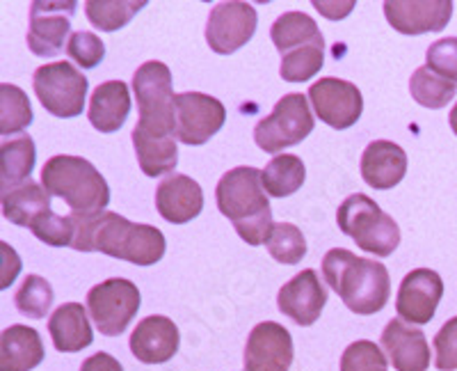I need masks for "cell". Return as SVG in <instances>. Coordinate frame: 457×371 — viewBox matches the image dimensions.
Here are the masks:
<instances>
[{
    "mask_svg": "<svg viewBox=\"0 0 457 371\" xmlns=\"http://www.w3.org/2000/svg\"><path fill=\"white\" fill-rule=\"evenodd\" d=\"M140 120L133 129V147L146 177H170L177 170V95L171 89V72L161 60H149L133 73Z\"/></svg>",
    "mask_w": 457,
    "mask_h": 371,
    "instance_id": "6da1fadb",
    "label": "cell"
},
{
    "mask_svg": "<svg viewBox=\"0 0 457 371\" xmlns=\"http://www.w3.org/2000/svg\"><path fill=\"white\" fill-rule=\"evenodd\" d=\"M73 223H76L73 250L104 252L136 266H154L165 257V234L154 225L130 223L129 218L112 211H105L96 218L73 215Z\"/></svg>",
    "mask_w": 457,
    "mask_h": 371,
    "instance_id": "7a4b0ae2",
    "label": "cell"
},
{
    "mask_svg": "<svg viewBox=\"0 0 457 371\" xmlns=\"http://www.w3.org/2000/svg\"><path fill=\"white\" fill-rule=\"evenodd\" d=\"M325 282L354 314L370 316L385 309L391 296V277L385 264L334 248L322 259Z\"/></svg>",
    "mask_w": 457,
    "mask_h": 371,
    "instance_id": "3957f363",
    "label": "cell"
},
{
    "mask_svg": "<svg viewBox=\"0 0 457 371\" xmlns=\"http://www.w3.org/2000/svg\"><path fill=\"white\" fill-rule=\"evenodd\" d=\"M215 202L224 218L231 220L240 239L250 246H263L272 227V209L263 189L261 170L238 165L222 174L215 189Z\"/></svg>",
    "mask_w": 457,
    "mask_h": 371,
    "instance_id": "277c9868",
    "label": "cell"
},
{
    "mask_svg": "<svg viewBox=\"0 0 457 371\" xmlns=\"http://www.w3.org/2000/svg\"><path fill=\"white\" fill-rule=\"evenodd\" d=\"M42 186L55 198H62L71 215L96 218L110 204V186L92 163L80 156L57 154L42 168Z\"/></svg>",
    "mask_w": 457,
    "mask_h": 371,
    "instance_id": "5b68a950",
    "label": "cell"
},
{
    "mask_svg": "<svg viewBox=\"0 0 457 371\" xmlns=\"http://www.w3.org/2000/svg\"><path fill=\"white\" fill-rule=\"evenodd\" d=\"M270 39L281 55L279 76L286 83H307L325 64V37L304 12H284L272 23Z\"/></svg>",
    "mask_w": 457,
    "mask_h": 371,
    "instance_id": "8992f818",
    "label": "cell"
},
{
    "mask_svg": "<svg viewBox=\"0 0 457 371\" xmlns=\"http://www.w3.org/2000/svg\"><path fill=\"white\" fill-rule=\"evenodd\" d=\"M338 230L375 257L394 255L400 246V227L389 214L379 209L369 195H350L337 211Z\"/></svg>",
    "mask_w": 457,
    "mask_h": 371,
    "instance_id": "52a82bcc",
    "label": "cell"
},
{
    "mask_svg": "<svg viewBox=\"0 0 457 371\" xmlns=\"http://www.w3.org/2000/svg\"><path fill=\"white\" fill-rule=\"evenodd\" d=\"M316 120L309 108V99L300 92L284 95L272 113L254 126V142L265 154H279L286 147L300 145L312 136Z\"/></svg>",
    "mask_w": 457,
    "mask_h": 371,
    "instance_id": "ba28073f",
    "label": "cell"
},
{
    "mask_svg": "<svg viewBox=\"0 0 457 371\" xmlns=\"http://www.w3.org/2000/svg\"><path fill=\"white\" fill-rule=\"evenodd\" d=\"M37 99L42 101L46 113L60 120L83 115L87 99V79L69 63L42 64L32 76Z\"/></svg>",
    "mask_w": 457,
    "mask_h": 371,
    "instance_id": "9c48e42d",
    "label": "cell"
},
{
    "mask_svg": "<svg viewBox=\"0 0 457 371\" xmlns=\"http://www.w3.org/2000/svg\"><path fill=\"white\" fill-rule=\"evenodd\" d=\"M142 296L137 284L126 277H110L87 293V312L101 335H124L130 321L136 319Z\"/></svg>",
    "mask_w": 457,
    "mask_h": 371,
    "instance_id": "30bf717a",
    "label": "cell"
},
{
    "mask_svg": "<svg viewBox=\"0 0 457 371\" xmlns=\"http://www.w3.org/2000/svg\"><path fill=\"white\" fill-rule=\"evenodd\" d=\"M76 3L71 0H35L30 5L28 48L37 58H55L64 48L71 30Z\"/></svg>",
    "mask_w": 457,
    "mask_h": 371,
    "instance_id": "8fae6325",
    "label": "cell"
},
{
    "mask_svg": "<svg viewBox=\"0 0 457 371\" xmlns=\"http://www.w3.org/2000/svg\"><path fill=\"white\" fill-rule=\"evenodd\" d=\"M259 14L250 3H218L206 21V42L218 55H231L254 37Z\"/></svg>",
    "mask_w": 457,
    "mask_h": 371,
    "instance_id": "7c38bea8",
    "label": "cell"
},
{
    "mask_svg": "<svg viewBox=\"0 0 457 371\" xmlns=\"http://www.w3.org/2000/svg\"><path fill=\"white\" fill-rule=\"evenodd\" d=\"M177 138L190 147L206 145L227 122V108L222 101L204 92H181L177 95Z\"/></svg>",
    "mask_w": 457,
    "mask_h": 371,
    "instance_id": "4fadbf2b",
    "label": "cell"
},
{
    "mask_svg": "<svg viewBox=\"0 0 457 371\" xmlns=\"http://www.w3.org/2000/svg\"><path fill=\"white\" fill-rule=\"evenodd\" d=\"M309 101H312L316 115L320 122L337 129V131H345L350 126H354L364 113V97L359 92V88L350 80L334 79H320L309 88Z\"/></svg>",
    "mask_w": 457,
    "mask_h": 371,
    "instance_id": "5bb4252c",
    "label": "cell"
},
{
    "mask_svg": "<svg viewBox=\"0 0 457 371\" xmlns=\"http://www.w3.org/2000/svg\"><path fill=\"white\" fill-rule=\"evenodd\" d=\"M442 296V275L430 268H414L400 282L398 296H395V312H398L400 321H407L410 325H426L435 319Z\"/></svg>",
    "mask_w": 457,
    "mask_h": 371,
    "instance_id": "9a60e30c",
    "label": "cell"
},
{
    "mask_svg": "<svg viewBox=\"0 0 457 371\" xmlns=\"http://www.w3.org/2000/svg\"><path fill=\"white\" fill-rule=\"evenodd\" d=\"M293 337L284 325L263 321L254 325L245 344V371H291Z\"/></svg>",
    "mask_w": 457,
    "mask_h": 371,
    "instance_id": "2e32d148",
    "label": "cell"
},
{
    "mask_svg": "<svg viewBox=\"0 0 457 371\" xmlns=\"http://www.w3.org/2000/svg\"><path fill=\"white\" fill-rule=\"evenodd\" d=\"M325 305H328V289L320 282V277L313 268L297 273L277 293L279 312L302 328L316 324Z\"/></svg>",
    "mask_w": 457,
    "mask_h": 371,
    "instance_id": "e0dca14e",
    "label": "cell"
},
{
    "mask_svg": "<svg viewBox=\"0 0 457 371\" xmlns=\"http://www.w3.org/2000/svg\"><path fill=\"white\" fill-rule=\"evenodd\" d=\"M385 16L400 35L442 32L453 16L451 0H386Z\"/></svg>",
    "mask_w": 457,
    "mask_h": 371,
    "instance_id": "ac0fdd59",
    "label": "cell"
},
{
    "mask_svg": "<svg viewBox=\"0 0 457 371\" xmlns=\"http://www.w3.org/2000/svg\"><path fill=\"white\" fill-rule=\"evenodd\" d=\"M129 344L130 353L142 365H162L179 353L181 335H179L174 321L162 316V314H154V316H146L136 325Z\"/></svg>",
    "mask_w": 457,
    "mask_h": 371,
    "instance_id": "d6986e66",
    "label": "cell"
},
{
    "mask_svg": "<svg viewBox=\"0 0 457 371\" xmlns=\"http://www.w3.org/2000/svg\"><path fill=\"white\" fill-rule=\"evenodd\" d=\"M379 344L395 371H428L430 367V344L423 330L411 328L405 321H389L382 330Z\"/></svg>",
    "mask_w": 457,
    "mask_h": 371,
    "instance_id": "ffe728a7",
    "label": "cell"
},
{
    "mask_svg": "<svg viewBox=\"0 0 457 371\" xmlns=\"http://www.w3.org/2000/svg\"><path fill=\"white\" fill-rule=\"evenodd\" d=\"M204 209V190L186 174H170L156 189V211L171 225H186Z\"/></svg>",
    "mask_w": 457,
    "mask_h": 371,
    "instance_id": "44dd1931",
    "label": "cell"
},
{
    "mask_svg": "<svg viewBox=\"0 0 457 371\" xmlns=\"http://www.w3.org/2000/svg\"><path fill=\"white\" fill-rule=\"evenodd\" d=\"M407 174L405 149L389 140H373L361 154V177L375 190L398 186Z\"/></svg>",
    "mask_w": 457,
    "mask_h": 371,
    "instance_id": "7402d4cb",
    "label": "cell"
},
{
    "mask_svg": "<svg viewBox=\"0 0 457 371\" xmlns=\"http://www.w3.org/2000/svg\"><path fill=\"white\" fill-rule=\"evenodd\" d=\"M130 113V92L124 80H108L92 92L87 117L101 133H114L124 126Z\"/></svg>",
    "mask_w": 457,
    "mask_h": 371,
    "instance_id": "603a6c76",
    "label": "cell"
},
{
    "mask_svg": "<svg viewBox=\"0 0 457 371\" xmlns=\"http://www.w3.org/2000/svg\"><path fill=\"white\" fill-rule=\"evenodd\" d=\"M46 358L42 337L28 325H10L0 335V371H32Z\"/></svg>",
    "mask_w": 457,
    "mask_h": 371,
    "instance_id": "cb8c5ba5",
    "label": "cell"
},
{
    "mask_svg": "<svg viewBox=\"0 0 457 371\" xmlns=\"http://www.w3.org/2000/svg\"><path fill=\"white\" fill-rule=\"evenodd\" d=\"M48 333L60 353H79L94 341L87 309L80 303L60 305L48 319Z\"/></svg>",
    "mask_w": 457,
    "mask_h": 371,
    "instance_id": "d4e9b609",
    "label": "cell"
},
{
    "mask_svg": "<svg viewBox=\"0 0 457 371\" xmlns=\"http://www.w3.org/2000/svg\"><path fill=\"white\" fill-rule=\"evenodd\" d=\"M48 211H51V193L42 183L26 181L3 195V215L16 227L30 230L32 223Z\"/></svg>",
    "mask_w": 457,
    "mask_h": 371,
    "instance_id": "484cf974",
    "label": "cell"
},
{
    "mask_svg": "<svg viewBox=\"0 0 457 371\" xmlns=\"http://www.w3.org/2000/svg\"><path fill=\"white\" fill-rule=\"evenodd\" d=\"M37 149L30 136L14 138V140H5L0 147V186H3V195L16 189V183L30 181V174L35 170Z\"/></svg>",
    "mask_w": 457,
    "mask_h": 371,
    "instance_id": "4316f807",
    "label": "cell"
},
{
    "mask_svg": "<svg viewBox=\"0 0 457 371\" xmlns=\"http://www.w3.org/2000/svg\"><path fill=\"white\" fill-rule=\"evenodd\" d=\"M265 193L272 198H288L302 189V183L307 179V168L300 156L293 154H281L272 158L265 170H261Z\"/></svg>",
    "mask_w": 457,
    "mask_h": 371,
    "instance_id": "83f0119b",
    "label": "cell"
},
{
    "mask_svg": "<svg viewBox=\"0 0 457 371\" xmlns=\"http://www.w3.org/2000/svg\"><path fill=\"white\" fill-rule=\"evenodd\" d=\"M146 7V0H89L85 16L96 30L114 32L130 23V19Z\"/></svg>",
    "mask_w": 457,
    "mask_h": 371,
    "instance_id": "f1b7e54d",
    "label": "cell"
},
{
    "mask_svg": "<svg viewBox=\"0 0 457 371\" xmlns=\"http://www.w3.org/2000/svg\"><path fill=\"white\" fill-rule=\"evenodd\" d=\"M410 95L423 108L439 110L448 105V101L455 99L457 83L436 76L428 67H419L410 79Z\"/></svg>",
    "mask_w": 457,
    "mask_h": 371,
    "instance_id": "f546056e",
    "label": "cell"
},
{
    "mask_svg": "<svg viewBox=\"0 0 457 371\" xmlns=\"http://www.w3.org/2000/svg\"><path fill=\"white\" fill-rule=\"evenodd\" d=\"M32 124L30 99L21 88L3 83L0 85V133L14 136Z\"/></svg>",
    "mask_w": 457,
    "mask_h": 371,
    "instance_id": "4dcf8cb0",
    "label": "cell"
},
{
    "mask_svg": "<svg viewBox=\"0 0 457 371\" xmlns=\"http://www.w3.org/2000/svg\"><path fill=\"white\" fill-rule=\"evenodd\" d=\"M268 255L284 266H295L307 255V239L293 223H275L270 236L265 240Z\"/></svg>",
    "mask_w": 457,
    "mask_h": 371,
    "instance_id": "1f68e13d",
    "label": "cell"
},
{
    "mask_svg": "<svg viewBox=\"0 0 457 371\" xmlns=\"http://www.w3.org/2000/svg\"><path fill=\"white\" fill-rule=\"evenodd\" d=\"M53 287L46 277L28 275L14 296L16 309L28 319H44L53 305Z\"/></svg>",
    "mask_w": 457,
    "mask_h": 371,
    "instance_id": "d6a6232c",
    "label": "cell"
},
{
    "mask_svg": "<svg viewBox=\"0 0 457 371\" xmlns=\"http://www.w3.org/2000/svg\"><path fill=\"white\" fill-rule=\"evenodd\" d=\"M30 232L46 246L67 248L73 246V239H76V223H73V215H57L48 211L32 223Z\"/></svg>",
    "mask_w": 457,
    "mask_h": 371,
    "instance_id": "836d02e7",
    "label": "cell"
},
{
    "mask_svg": "<svg viewBox=\"0 0 457 371\" xmlns=\"http://www.w3.org/2000/svg\"><path fill=\"white\" fill-rule=\"evenodd\" d=\"M341 371H389V360L375 341L357 340L343 350Z\"/></svg>",
    "mask_w": 457,
    "mask_h": 371,
    "instance_id": "e575fe53",
    "label": "cell"
},
{
    "mask_svg": "<svg viewBox=\"0 0 457 371\" xmlns=\"http://www.w3.org/2000/svg\"><path fill=\"white\" fill-rule=\"evenodd\" d=\"M67 55L83 69H94L96 64L104 63L105 44L101 42L99 35L89 30H79L69 37Z\"/></svg>",
    "mask_w": 457,
    "mask_h": 371,
    "instance_id": "d590c367",
    "label": "cell"
},
{
    "mask_svg": "<svg viewBox=\"0 0 457 371\" xmlns=\"http://www.w3.org/2000/svg\"><path fill=\"white\" fill-rule=\"evenodd\" d=\"M426 67L442 79L457 83V37H444L428 46Z\"/></svg>",
    "mask_w": 457,
    "mask_h": 371,
    "instance_id": "8d00e7d4",
    "label": "cell"
},
{
    "mask_svg": "<svg viewBox=\"0 0 457 371\" xmlns=\"http://www.w3.org/2000/svg\"><path fill=\"white\" fill-rule=\"evenodd\" d=\"M435 367L439 371L457 369V316L448 319L435 335Z\"/></svg>",
    "mask_w": 457,
    "mask_h": 371,
    "instance_id": "74e56055",
    "label": "cell"
},
{
    "mask_svg": "<svg viewBox=\"0 0 457 371\" xmlns=\"http://www.w3.org/2000/svg\"><path fill=\"white\" fill-rule=\"evenodd\" d=\"M80 371H124V367H121V362L117 360V358L99 350V353L89 356L87 360L80 365Z\"/></svg>",
    "mask_w": 457,
    "mask_h": 371,
    "instance_id": "f35d334b",
    "label": "cell"
},
{
    "mask_svg": "<svg viewBox=\"0 0 457 371\" xmlns=\"http://www.w3.org/2000/svg\"><path fill=\"white\" fill-rule=\"evenodd\" d=\"M0 248H3V264H5V268H3V284H0V287L7 289L12 282H14L16 273L21 271V259L16 257V252L12 250L7 243H3Z\"/></svg>",
    "mask_w": 457,
    "mask_h": 371,
    "instance_id": "ab89813d",
    "label": "cell"
},
{
    "mask_svg": "<svg viewBox=\"0 0 457 371\" xmlns=\"http://www.w3.org/2000/svg\"><path fill=\"white\" fill-rule=\"evenodd\" d=\"M448 124H451L453 133H455V136H457V104H455V105H453V110H451V115H448Z\"/></svg>",
    "mask_w": 457,
    "mask_h": 371,
    "instance_id": "60d3db41",
    "label": "cell"
}]
</instances>
